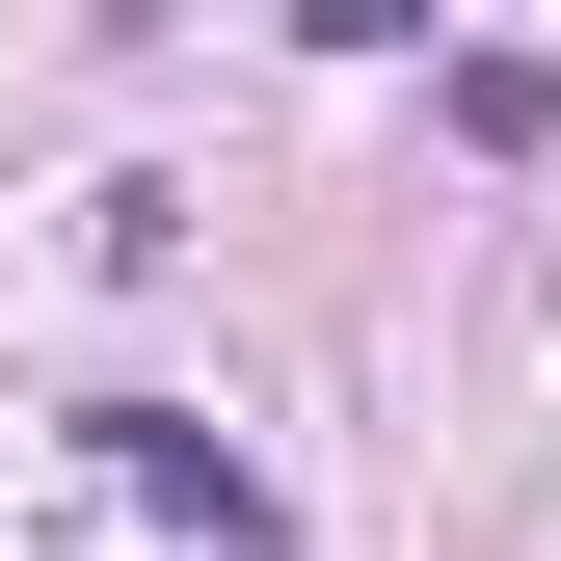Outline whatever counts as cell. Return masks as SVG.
<instances>
[{
	"label": "cell",
	"mask_w": 561,
	"mask_h": 561,
	"mask_svg": "<svg viewBox=\"0 0 561 561\" xmlns=\"http://www.w3.org/2000/svg\"><path fill=\"white\" fill-rule=\"evenodd\" d=\"M134 508H187V535H215V561H267V481H241L215 428H161V401H134Z\"/></svg>",
	"instance_id": "6da1fadb"
}]
</instances>
